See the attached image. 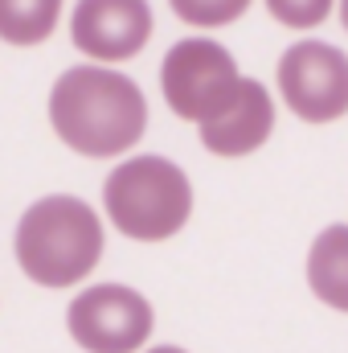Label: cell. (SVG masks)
I'll list each match as a JSON object with an SVG mask.
<instances>
[{
    "mask_svg": "<svg viewBox=\"0 0 348 353\" xmlns=\"http://www.w3.org/2000/svg\"><path fill=\"white\" fill-rule=\"evenodd\" d=\"M50 123L78 157L107 161L140 144L148 128V99L119 70L70 66L50 90Z\"/></svg>",
    "mask_w": 348,
    "mask_h": 353,
    "instance_id": "cell-1",
    "label": "cell"
},
{
    "mask_svg": "<svg viewBox=\"0 0 348 353\" xmlns=\"http://www.w3.org/2000/svg\"><path fill=\"white\" fill-rule=\"evenodd\" d=\"M12 251L33 283L74 288L102 259V222L83 197L54 193L21 214Z\"/></svg>",
    "mask_w": 348,
    "mask_h": 353,
    "instance_id": "cell-2",
    "label": "cell"
},
{
    "mask_svg": "<svg viewBox=\"0 0 348 353\" xmlns=\"http://www.w3.org/2000/svg\"><path fill=\"white\" fill-rule=\"evenodd\" d=\"M102 205L119 234L135 243H164L184 230L193 214V185L168 157H131L111 169Z\"/></svg>",
    "mask_w": 348,
    "mask_h": 353,
    "instance_id": "cell-3",
    "label": "cell"
},
{
    "mask_svg": "<svg viewBox=\"0 0 348 353\" xmlns=\"http://www.w3.org/2000/svg\"><path fill=\"white\" fill-rule=\"evenodd\" d=\"M238 83H242V74H238L234 54L209 37L176 41L160 66V90H164L173 115L188 119V123H205L217 111H226Z\"/></svg>",
    "mask_w": 348,
    "mask_h": 353,
    "instance_id": "cell-4",
    "label": "cell"
},
{
    "mask_svg": "<svg viewBox=\"0 0 348 353\" xmlns=\"http://www.w3.org/2000/svg\"><path fill=\"white\" fill-rule=\"evenodd\" d=\"M152 304L123 283H94L70 300L66 329L87 353H135L152 337Z\"/></svg>",
    "mask_w": 348,
    "mask_h": 353,
    "instance_id": "cell-5",
    "label": "cell"
},
{
    "mask_svg": "<svg viewBox=\"0 0 348 353\" xmlns=\"http://www.w3.org/2000/svg\"><path fill=\"white\" fill-rule=\"evenodd\" d=\"M279 90L307 123L348 115V54L324 41H295L279 58Z\"/></svg>",
    "mask_w": 348,
    "mask_h": 353,
    "instance_id": "cell-6",
    "label": "cell"
},
{
    "mask_svg": "<svg viewBox=\"0 0 348 353\" xmlns=\"http://www.w3.org/2000/svg\"><path fill=\"white\" fill-rule=\"evenodd\" d=\"M70 37L94 62H127L152 37V8L148 0H78Z\"/></svg>",
    "mask_w": 348,
    "mask_h": 353,
    "instance_id": "cell-7",
    "label": "cell"
},
{
    "mask_svg": "<svg viewBox=\"0 0 348 353\" xmlns=\"http://www.w3.org/2000/svg\"><path fill=\"white\" fill-rule=\"evenodd\" d=\"M274 132V103L259 79H242L230 107L201 123V144L213 157H250Z\"/></svg>",
    "mask_w": 348,
    "mask_h": 353,
    "instance_id": "cell-8",
    "label": "cell"
},
{
    "mask_svg": "<svg viewBox=\"0 0 348 353\" xmlns=\"http://www.w3.org/2000/svg\"><path fill=\"white\" fill-rule=\"evenodd\" d=\"M307 283L328 304L348 312V226H328L316 234L307 255Z\"/></svg>",
    "mask_w": 348,
    "mask_h": 353,
    "instance_id": "cell-9",
    "label": "cell"
},
{
    "mask_svg": "<svg viewBox=\"0 0 348 353\" xmlns=\"http://www.w3.org/2000/svg\"><path fill=\"white\" fill-rule=\"evenodd\" d=\"M62 17V0H0V41L41 46Z\"/></svg>",
    "mask_w": 348,
    "mask_h": 353,
    "instance_id": "cell-10",
    "label": "cell"
},
{
    "mask_svg": "<svg viewBox=\"0 0 348 353\" xmlns=\"http://www.w3.org/2000/svg\"><path fill=\"white\" fill-rule=\"evenodd\" d=\"M168 4L184 25H197V29H221L250 8V0H168Z\"/></svg>",
    "mask_w": 348,
    "mask_h": 353,
    "instance_id": "cell-11",
    "label": "cell"
},
{
    "mask_svg": "<svg viewBox=\"0 0 348 353\" xmlns=\"http://www.w3.org/2000/svg\"><path fill=\"white\" fill-rule=\"evenodd\" d=\"M266 12L287 29H316L332 12V0H266Z\"/></svg>",
    "mask_w": 348,
    "mask_h": 353,
    "instance_id": "cell-12",
    "label": "cell"
},
{
    "mask_svg": "<svg viewBox=\"0 0 348 353\" xmlns=\"http://www.w3.org/2000/svg\"><path fill=\"white\" fill-rule=\"evenodd\" d=\"M148 353H184V350H176V345H156V350H148Z\"/></svg>",
    "mask_w": 348,
    "mask_h": 353,
    "instance_id": "cell-13",
    "label": "cell"
},
{
    "mask_svg": "<svg viewBox=\"0 0 348 353\" xmlns=\"http://www.w3.org/2000/svg\"><path fill=\"white\" fill-rule=\"evenodd\" d=\"M340 21H345V29H348V0H340Z\"/></svg>",
    "mask_w": 348,
    "mask_h": 353,
    "instance_id": "cell-14",
    "label": "cell"
}]
</instances>
